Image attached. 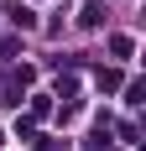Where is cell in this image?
Here are the masks:
<instances>
[{"mask_svg": "<svg viewBox=\"0 0 146 151\" xmlns=\"http://www.w3.org/2000/svg\"><path fill=\"white\" fill-rule=\"evenodd\" d=\"M11 21H16V26H26V31H31V26H37V16H31V11H26V5H11Z\"/></svg>", "mask_w": 146, "mask_h": 151, "instance_id": "obj_1", "label": "cell"}]
</instances>
